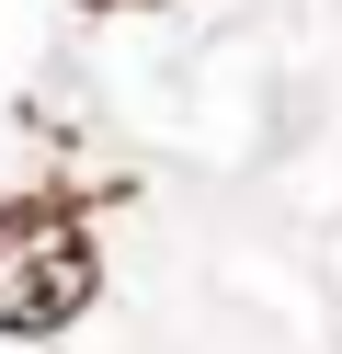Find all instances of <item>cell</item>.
Returning <instances> with one entry per match:
<instances>
[{
  "label": "cell",
  "instance_id": "cell-1",
  "mask_svg": "<svg viewBox=\"0 0 342 354\" xmlns=\"http://www.w3.org/2000/svg\"><path fill=\"white\" fill-rule=\"evenodd\" d=\"M103 286V252L91 229L57 206V194H12L0 206V331L35 343V331H68Z\"/></svg>",
  "mask_w": 342,
  "mask_h": 354
},
{
  "label": "cell",
  "instance_id": "cell-2",
  "mask_svg": "<svg viewBox=\"0 0 342 354\" xmlns=\"http://www.w3.org/2000/svg\"><path fill=\"white\" fill-rule=\"evenodd\" d=\"M91 12H149V0H91Z\"/></svg>",
  "mask_w": 342,
  "mask_h": 354
}]
</instances>
